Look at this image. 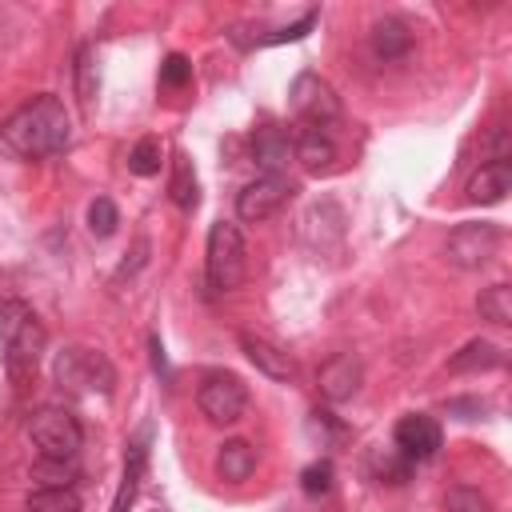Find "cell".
<instances>
[{"label": "cell", "mask_w": 512, "mask_h": 512, "mask_svg": "<svg viewBox=\"0 0 512 512\" xmlns=\"http://www.w3.org/2000/svg\"><path fill=\"white\" fill-rule=\"evenodd\" d=\"M68 136H72L68 108L56 96H36L0 124V156L8 160L56 156L68 148Z\"/></svg>", "instance_id": "1"}, {"label": "cell", "mask_w": 512, "mask_h": 512, "mask_svg": "<svg viewBox=\"0 0 512 512\" xmlns=\"http://www.w3.org/2000/svg\"><path fill=\"white\" fill-rule=\"evenodd\" d=\"M44 340H48L44 324L24 300H16V296L0 300V352H4V372L12 384H28L36 376Z\"/></svg>", "instance_id": "2"}, {"label": "cell", "mask_w": 512, "mask_h": 512, "mask_svg": "<svg viewBox=\"0 0 512 512\" xmlns=\"http://www.w3.org/2000/svg\"><path fill=\"white\" fill-rule=\"evenodd\" d=\"M52 376H56V384L64 388V392H100V396H108L112 388H116V368H112V360L104 356V352H96V348H84V344H68V348H60L56 352V360H52Z\"/></svg>", "instance_id": "3"}, {"label": "cell", "mask_w": 512, "mask_h": 512, "mask_svg": "<svg viewBox=\"0 0 512 512\" xmlns=\"http://www.w3.org/2000/svg\"><path fill=\"white\" fill-rule=\"evenodd\" d=\"M248 272V260H244V236L232 220H216L208 228V248H204V276H208V288L212 292H232L240 288Z\"/></svg>", "instance_id": "4"}, {"label": "cell", "mask_w": 512, "mask_h": 512, "mask_svg": "<svg viewBox=\"0 0 512 512\" xmlns=\"http://www.w3.org/2000/svg\"><path fill=\"white\" fill-rule=\"evenodd\" d=\"M28 436H32V444L40 448L44 460H76V452H80V444H84L80 420H76L68 408H40V412L28 420Z\"/></svg>", "instance_id": "5"}, {"label": "cell", "mask_w": 512, "mask_h": 512, "mask_svg": "<svg viewBox=\"0 0 512 512\" xmlns=\"http://www.w3.org/2000/svg\"><path fill=\"white\" fill-rule=\"evenodd\" d=\"M196 404L212 424H236L248 408V388L236 372H208L196 388Z\"/></svg>", "instance_id": "6"}, {"label": "cell", "mask_w": 512, "mask_h": 512, "mask_svg": "<svg viewBox=\"0 0 512 512\" xmlns=\"http://www.w3.org/2000/svg\"><path fill=\"white\" fill-rule=\"evenodd\" d=\"M288 104L292 112L308 124V128H328L340 120V96L332 92V84L316 72H300L288 88Z\"/></svg>", "instance_id": "7"}, {"label": "cell", "mask_w": 512, "mask_h": 512, "mask_svg": "<svg viewBox=\"0 0 512 512\" xmlns=\"http://www.w3.org/2000/svg\"><path fill=\"white\" fill-rule=\"evenodd\" d=\"M496 248H500V228L488 220H468V224H456L448 232L444 256L456 268H484L496 256Z\"/></svg>", "instance_id": "8"}, {"label": "cell", "mask_w": 512, "mask_h": 512, "mask_svg": "<svg viewBox=\"0 0 512 512\" xmlns=\"http://www.w3.org/2000/svg\"><path fill=\"white\" fill-rule=\"evenodd\" d=\"M292 196V184L284 176H256L252 184L240 188L236 196V216L248 220V224H260L268 216H276Z\"/></svg>", "instance_id": "9"}, {"label": "cell", "mask_w": 512, "mask_h": 512, "mask_svg": "<svg viewBox=\"0 0 512 512\" xmlns=\"http://www.w3.org/2000/svg\"><path fill=\"white\" fill-rule=\"evenodd\" d=\"M316 384H320V396L332 400V404L352 400V396L360 392V384H364V364H360V356H352V352L328 356V360L320 364V372H316Z\"/></svg>", "instance_id": "10"}, {"label": "cell", "mask_w": 512, "mask_h": 512, "mask_svg": "<svg viewBox=\"0 0 512 512\" xmlns=\"http://www.w3.org/2000/svg\"><path fill=\"white\" fill-rule=\"evenodd\" d=\"M392 448L404 456V460H432L440 452V424L424 412H412V416H400L396 432H392Z\"/></svg>", "instance_id": "11"}, {"label": "cell", "mask_w": 512, "mask_h": 512, "mask_svg": "<svg viewBox=\"0 0 512 512\" xmlns=\"http://www.w3.org/2000/svg\"><path fill=\"white\" fill-rule=\"evenodd\" d=\"M240 348H244V356H248L268 380L288 384V380L296 376V360H292V352H284L280 344H272V340H264V336H256V332H240Z\"/></svg>", "instance_id": "12"}, {"label": "cell", "mask_w": 512, "mask_h": 512, "mask_svg": "<svg viewBox=\"0 0 512 512\" xmlns=\"http://www.w3.org/2000/svg\"><path fill=\"white\" fill-rule=\"evenodd\" d=\"M252 160L264 168V176H280L292 160V136L276 124H264L252 132Z\"/></svg>", "instance_id": "13"}, {"label": "cell", "mask_w": 512, "mask_h": 512, "mask_svg": "<svg viewBox=\"0 0 512 512\" xmlns=\"http://www.w3.org/2000/svg\"><path fill=\"white\" fill-rule=\"evenodd\" d=\"M508 192H512V160H488L468 180V200L472 204H500Z\"/></svg>", "instance_id": "14"}, {"label": "cell", "mask_w": 512, "mask_h": 512, "mask_svg": "<svg viewBox=\"0 0 512 512\" xmlns=\"http://www.w3.org/2000/svg\"><path fill=\"white\" fill-rule=\"evenodd\" d=\"M292 156L308 168V172H332V164H336V140L328 136V128H300V136L292 140Z\"/></svg>", "instance_id": "15"}, {"label": "cell", "mask_w": 512, "mask_h": 512, "mask_svg": "<svg viewBox=\"0 0 512 512\" xmlns=\"http://www.w3.org/2000/svg\"><path fill=\"white\" fill-rule=\"evenodd\" d=\"M144 464H148V428L128 444V456H124V476H120V488H116V500H112V512H128L136 492H140V476H144Z\"/></svg>", "instance_id": "16"}, {"label": "cell", "mask_w": 512, "mask_h": 512, "mask_svg": "<svg viewBox=\"0 0 512 512\" xmlns=\"http://www.w3.org/2000/svg\"><path fill=\"white\" fill-rule=\"evenodd\" d=\"M368 44H372V56H376V60H400V56H408V48H412V32H408L404 20L384 16V20L372 24Z\"/></svg>", "instance_id": "17"}, {"label": "cell", "mask_w": 512, "mask_h": 512, "mask_svg": "<svg viewBox=\"0 0 512 512\" xmlns=\"http://www.w3.org/2000/svg\"><path fill=\"white\" fill-rule=\"evenodd\" d=\"M216 472L220 480H232V484L248 480L256 472V448L248 440H224L216 452Z\"/></svg>", "instance_id": "18"}, {"label": "cell", "mask_w": 512, "mask_h": 512, "mask_svg": "<svg viewBox=\"0 0 512 512\" xmlns=\"http://www.w3.org/2000/svg\"><path fill=\"white\" fill-rule=\"evenodd\" d=\"M168 196H172V204L184 208V212H192V208L200 204V180H196V168H192V160H188L184 152H176V160H172Z\"/></svg>", "instance_id": "19"}, {"label": "cell", "mask_w": 512, "mask_h": 512, "mask_svg": "<svg viewBox=\"0 0 512 512\" xmlns=\"http://www.w3.org/2000/svg\"><path fill=\"white\" fill-rule=\"evenodd\" d=\"M500 364H504V352H500V344H492V340H468V344L448 360L452 372H488V368H500Z\"/></svg>", "instance_id": "20"}, {"label": "cell", "mask_w": 512, "mask_h": 512, "mask_svg": "<svg viewBox=\"0 0 512 512\" xmlns=\"http://www.w3.org/2000/svg\"><path fill=\"white\" fill-rule=\"evenodd\" d=\"M476 312H480V320H488V324H496V328L512 324V288H508V284L484 288V292L476 296Z\"/></svg>", "instance_id": "21"}, {"label": "cell", "mask_w": 512, "mask_h": 512, "mask_svg": "<svg viewBox=\"0 0 512 512\" xmlns=\"http://www.w3.org/2000/svg\"><path fill=\"white\" fill-rule=\"evenodd\" d=\"M28 512H80V496L76 488H36L24 500Z\"/></svg>", "instance_id": "22"}, {"label": "cell", "mask_w": 512, "mask_h": 512, "mask_svg": "<svg viewBox=\"0 0 512 512\" xmlns=\"http://www.w3.org/2000/svg\"><path fill=\"white\" fill-rule=\"evenodd\" d=\"M32 476L40 480V488H72L76 480V460H36Z\"/></svg>", "instance_id": "23"}, {"label": "cell", "mask_w": 512, "mask_h": 512, "mask_svg": "<svg viewBox=\"0 0 512 512\" xmlns=\"http://www.w3.org/2000/svg\"><path fill=\"white\" fill-rule=\"evenodd\" d=\"M128 172L132 176H156L160 172V140H152V136L136 140L128 152Z\"/></svg>", "instance_id": "24"}, {"label": "cell", "mask_w": 512, "mask_h": 512, "mask_svg": "<svg viewBox=\"0 0 512 512\" xmlns=\"http://www.w3.org/2000/svg\"><path fill=\"white\" fill-rule=\"evenodd\" d=\"M444 512H492V500H488L480 488L456 484V488H448V496H444Z\"/></svg>", "instance_id": "25"}, {"label": "cell", "mask_w": 512, "mask_h": 512, "mask_svg": "<svg viewBox=\"0 0 512 512\" xmlns=\"http://www.w3.org/2000/svg\"><path fill=\"white\" fill-rule=\"evenodd\" d=\"M116 224H120L116 204H112L108 196H96V200L88 204V232L104 240V236H112V232H116Z\"/></svg>", "instance_id": "26"}, {"label": "cell", "mask_w": 512, "mask_h": 512, "mask_svg": "<svg viewBox=\"0 0 512 512\" xmlns=\"http://www.w3.org/2000/svg\"><path fill=\"white\" fill-rule=\"evenodd\" d=\"M188 80H192V60H188L184 52L164 56V64H160V84H164V88H184Z\"/></svg>", "instance_id": "27"}, {"label": "cell", "mask_w": 512, "mask_h": 512, "mask_svg": "<svg viewBox=\"0 0 512 512\" xmlns=\"http://www.w3.org/2000/svg\"><path fill=\"white\" fill-rule=\"evenodd\" d=\"M300 488H304L308 496H324V492L332 488V464H328V460L308 464V468L300 472Z\"/></svg>", "instance_id": "28"}, {"label": "cell", "mask_w": 512, "mask_h": 512, "mask_svg": "<svg viewBox=\"0 0 512 512\" xmlns=\"http://www.w3.org/2000/svg\"><path fill=\"white\" fill-rule=\"evenodd\" d=\"M76 92H80L84 104L96 96V64H92V48L88 44L80 48V64H76Z\"/></svg>", "instance_id": "29"}, {"label": "cell", "mask_w": 512, "mask_h": 512, "mask_svg": "<svg viewBox=\"0 0 512 512\" xmlns=\"http://www.w3.org/2000/svg\"><path fill=\"white\" fill-rule=\"evenodd\" d=\"M312 24H316V12H304L296 24H288V28H276V32H268L260 44H288V40H304L308 32H312Z\"/></svg>", "instance_id": "30"}, {"label": "cell", "mask_w": 512, "mask_h": 512, "mask_svg": "<svg viewBox=\"0 0 512 512\" xmlns=\"http://www.w3.org/2000/svg\"><path fill=\"white\" fill-rule=\"evenodd\" d=\"M376 464H380V476H392V480H404L412 472V460H404L396 448H388L384 456H376Z\"/></svg>", "instance_id": "31"}, {"label": "cell", "mask_w": 512, "mask_h": 512, "mask_svg": "<svg viewBox=\"0 0 512 512\" xmlns=\"http://www.w3.org/2000/svg\"><path fill=\"white\" fill-rule=\"evenodd\" d=\"M148 348H152V364H156V372H164V364H168V360H164V344H160V336H152V340H148Z\"/></svg>", "instance_id": "32"}]
</instances>
